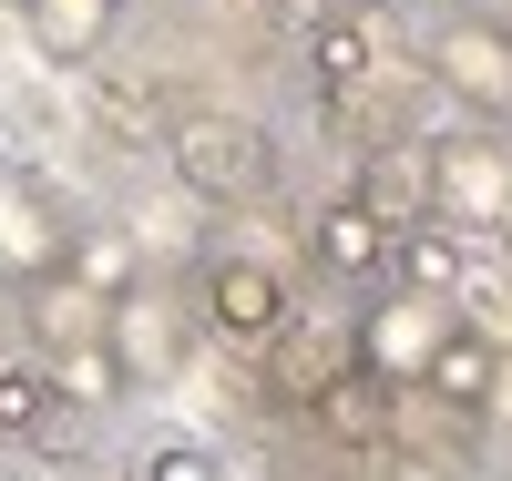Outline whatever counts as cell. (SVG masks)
Wrapping results in <instances>:
<instances>
[{
  "label": "cell",
  "instance_id": "cell-1",
  "mask_svg": "<svg viewBox=\"0 0 512 481\" xmlns=\"http://www.w3.org/2000/svg\"><path fill=\"white\" fill-rule=\"evenodd\" d=\"M164 154H175V174H185V195H205V205H256L277 185V144L256 134L246 113H175V134H164Z\"/></svg>",
  "mask_w": 512,
  "mask_h": 481
},
{
  "label": "cell",
  "instance_id": "cell-2",
  "mask_svg": "<svg viewBox=\"0 0 512 481\" xmlns=\"http://www.w3.org/2000/svg\"><path fill=\"white\" fill-rule=\"evenodd\" d=\"M451 328H461V318L441 308V297H390V308L369 318V338H359V369H369V379H390V389H420Z\"/></svg>",
  "mask_w": 512,
  "mask_h": 481
},
{
  "label": "cell",
  "instance_id": "cell-3",
  "mask_svg": "<svg viewBox=\"0 0 512 481\" xmlns=\"http://www.w3.org/2000/svg\"><path fill=\"white\" fill-rule=\"evenodd\" d=\"M431 72L472 113H512V31L502 21H441L431 31Z\"/></svg>",
  "mask_w": 512,
  "mask_h": 481
},
{
  "label": "cell",
  "instance_id": "cell-4",
  "mask_svg": "<svg viewBox=\"0 0 512 481\" xmlns=\"http://www.w3.org/2000/svg\"><path fill=\"white\" fill-rule=\"evenodd\" d=\"M205 318H216L226 338H287L297 297H287V277L267 267V256H216V267H205Z\"/></svg>",
  "mask_w": 512,
  "mask_h": 481
},
{
  "label": "cell",
  "instance_id": "cell-5",
  "mask_svg": "<svg viewBox=\"0 0 512 481\" xmlns=\"http://www.w3.org/2000/svg\"><path fill=\"white\" fill-rule=\"evenodd\" d=\"M431 185H441V226H502L512 215V164L482 144V134H451V144H431Z\"/></svg>",
  "mask_w": 512,
  "mask_h": 481
},
{
  "label": "cell",
  "instance_id": "cell-6",
  "mask_svg": "<svg viewBox=\"0 0 512 481\" xmlns=\"http://www.w3.org/2000/svg\"><path fill=\"white\" fill-rule=\"evenodd\" d=\"M308 256H318L328 277L369 287V277H390V267H400V226H390V215H369L359 195H328V205L308 215Z\"/></svg>",
  "mask_w": 512,
  "mask_h": 481
},
{
  "label": "cell",
  "instance_id": "cell-7",
  "mask_svg": "<svg viewBox=\"0 0 512 481\" xmlns=\"http://www.w3.org/2000/svg\"><path fill=\"white\" fill-rule=\"evenodd\" d=\"M349 369H359V338H349V328H308V318H297V328L277 338L267 389H277V400H297V410H318V400H328V389L349 379Z\"/></svg>",
  "mask_w": 512,
  "mask_h": 481
},
{
  "label": "cell",
  "instance_id": "cell-8",
  "mask_svg": "<svg viewBox=\"0 0 512 481\" xmlns=\"http://www.w3.org/2000/svg\"><path fill=\"white\" fill-rule=\"evenodd\" d=\"M62 256H72V226L52 215L41 185L11 174V185H0V267H11V277H41V267H52V277H62Z\"/></svg>",
  "mask_w": 512,
  "mask_h": 481
},
{
  "label": "cell",
  "instance_id": "cell-9",
  "mask_svg": "<svg viewBox=\"0 0 512 481\" xmlns=\"http://www.w3.org/2000/svg\"><path fill=\"white\" fill-rule=\"evenodd\" d=\"M420 389H431V400H441L451 420H492V400H502V348H492L482 328H451Z\"/></svg>",
  "mask_w": 512,
  "mask_h": 481
},
{
  "label": "cell",
  "instance_id": "cell-10",
  "mask_svg": "<svg viewBox=\"0 0 512 481\" xmlns=\"http://www.w3.org/2000/svg\"><path fill=\"white\" fill-rule=\"evenodd\" d=\"M113 359H123V379H175L185 369V318H175V297H123L113 308Z\"/></svg>",
  "mask_w": 512,
  "mask_h": 481
},
{
  "label": "cell",
  "instance_id": "cell-11",
  "mask_svg": "<svg viewBox=\"0 0 512 481\" xmlns=\"http://www.w3.org/2000/svg\"><path fill=\"white\" fill-rule=\"evenodd\" d=\"M359 205H369V215H390L400 236H410V226H431V215H441L431 154H420V144H390V154H369V164H359Z\"/></svg>",
  "mask_w": 512,
  "mask_h": 481
},
{
  "label": "cell",
  "instance_id": "cell-12",
  "mask_svg": "<svg viewBox=\"0 0 512 481\" xmlns=\"http://www.w3.org/2000/svg\"><path fill=\"white\" fill-rule=\"evenodd\" d=\"M308 420L328 430L338 451H369V461H379V451H390V430H400V400H390V379L349 369V379H338V389H328V400H318Z\"/></svg>",
  "mask_w": 512,
  "mask_h": 481
},
{
  "label": "cell",
  "instance_id": "cell-13",
  "mask_svg": "<svg viewBox=\"0 0 512 481\" xmlns=\"http://www.w3.org/2000/svg\"><path fill=\"white\" fill-rule=\"evenodd\" d=\"M31 338H41V359L93 348V338H113V297L72 287V277H41V297H31Z\"/></svg>",
  "mask_w": 512,
  "mask_h": 481
},
{
  "label": "cell",
  "instance_id": "cell-14",
  "mask_svg": "<svg viewBox=\"0 0 512 481\" xmlns=\"http://www.w3.org/2000/svg\"><path fill=\"white\" fill-rule=\"evenodd\" d=\"M461 267H472V236L441 226V215L400 236V287H410V297H441V308H451V297H461Z\"/></svg>",
  "mask_w": 512,
  "mask_h": 481
},
{
  "label": "cell",
  "instance_id": "cell-15",
  "mask_svg": "<svg viewBox=\"0 0 512 481\" xmlns=\"http://www.w3.org/2000/svg\"><path fill=\"white\" fill-rule=\"evenodd\" d=\"M308 72H318V93H328V103H359V93H369V72H379V41H369V21H318V41H308Z\"/></svg>",
  "mask_w": 512,
  "mask_h": 481
},
{
  "label": "cell",
  "instance_id": "cell-16",
  "mask_svg": "<svg viewBox=\"0 0 512 481\" xmlns=\"http://www.w3.org/2000/svg\"><path fill=\"white\" fill-rule=\"evenodd\" d=\"M62 420V389H52V359H0V441H41Z\"/></svg>",
  "mask_w": 512,
  "mask_h": 481
},
{
  "label": "cell",
  "instance_id": "cell-17",
  "mask_svg": "<svg viewBox=\"0 0 512 481\" xmlns=\"http://www.w3.org/2000/svg\"><path fill=\"white\" fill-rule=\"evenodd\" d=\"M103 31H113V0H31V41L52 62H93Z\"/></svg>",
  "mask_w": 512,
  "mask_h": 481
},
{
  "label": "cell",
  "instance_id": "cell-18",
  "mask_svg": "<svg viewBox=\"0 0 512 481\" xmlns=\"http://www.w3.org/2000/svg\"><path fill=\"white\" fill-rule=\"evenodd\" d=\"M62 277L123 308V297H134V236H113V226H82V236H72V256H62Z\"/></svg>",
  "mask_w": 512,
  "mask_h": 481
},
{
  "label": "cell",
  "instance_id": "cell-19",
  "mask_svg": "<svg viewBox=\"0 0 512 481\" xmlns=\"http://www.w3.org/2000/svg\"><path fill=\"white\" fill-rule=\"evenodd\" d=\"M52 389H62V410H103V400H123V359H113V338H93V348H62L52 359Z\"/></svg>",
  "mask_w": 512,
  "mask_h": 481
},
{
  "label": "cell",
  "instance_id": "cell-20",
  "mask_svg": "<svg viewBox=\"0 0 512 481\" xmlns=\"http://www.w3.org/2000/svg\"><path fill=\"white\" fill-rule=\"evenodd\" d=\"M134 481H226V461H216V441H185V430H175V441H154V451H144Z\"/></svg>",
  "mask_w": 512,
  "mask_h": 481
},
{
  "label": "cell",
  "instance_id": "cell-21",
  "mask_svg": "<svg viewBox=\"0 0 512 481\" xmlns=\"http://www.w3.org/2000/svg\"><path fill=\"white\" fill-rule=\"evenodd\" d=\"M21 11H31V0H21Z\"/></svg>",
  "mask_w": 512,
  "mask_h": 481
}]
</instances>
